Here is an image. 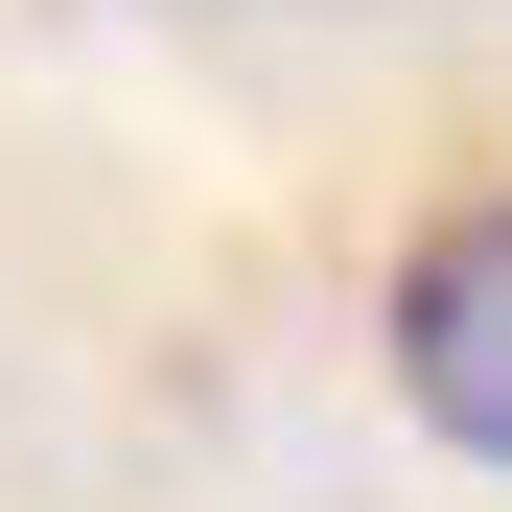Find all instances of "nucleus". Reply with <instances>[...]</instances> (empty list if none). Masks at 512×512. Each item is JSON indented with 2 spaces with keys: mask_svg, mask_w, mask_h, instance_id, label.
<instances>
[{
  "mask_svg": "<svg viewBox=\"0 0 512 512\" xmlns=\"http://www.w3.org/2000/svg\"><path fill=\"white\" fill-rule=\"evenodd\" d=\"M373 326H396V396H419V443L512 466V187H466L443 233H419Z\"/></svg>",
  "mask_w": 512,
  "mask_h": 512,
  "instance_id": "f257e3e1",
  "label": "nucleus"
}]
</instances>
